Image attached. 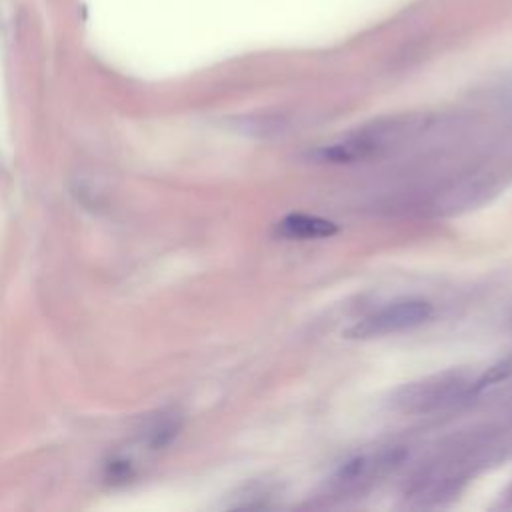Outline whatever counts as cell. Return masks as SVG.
I'll return each instance as SVG.
<instances>
[{"mask_svg":"<svg viewBox=\"0 0 512 512\" xmlns=\"http://www.w3.org/2000/svg\"><path fill=\"white\" fill-rule=\"evenodd\" d=\"M432 314H434V306L428 300H422V298L398 300L364 316L354 326H350L344 332V336L354 340H370V338H380L388 334H398V332L422 326L432 318Z\"/></svg>","mask_w":512,"mask_h":512,"instance_id":"cell-1","label":"cell"},{"mask_svg":"<svg viewBox=\"0 0 512 512\" xmlns=\"http://www.w3.org/2000/svg\"><path fill=\"white\" fill-rule=\"evenodd\" d=\"M470 386L466 374L462 372H442L428 376L418 382L404 384L392 396V408L408 414L430 412L438 406L452 402ZM472 388V386H470Z\"/></svg>","mask_w":512,"mask_h":512,"instance_id":"cell-2","label":"cell"},{"mask_svg":"<svg viewBox=\"0 0 512 512\" xmlns=\"http://www.w3.org/2000/svg\"><path fill=\"white\" fill-rule=\"evenodd\" d=\"M376 150H378L376 138L356 136V138H348L342 142L320 146V148L312 150L308 154V158L318 164H352V162L370 158L372 154H376Z\"/></svg>","mask_w":512,"mask_h":512,"instance_id":"cell-3","label":"cell"},{"mask_svg":"<svg viewBox=\"0 0 512 512\" xmlns=\"http://www.w3.org/2000/svg\"><path fill=\"white\" fill-rule=\"evenodd\" d=\"M338 232V224L310 214H288L276 224V234L286 240L330 238Z\"/></svg>","mask_w":512,"mask_h":512,"instance_id":"cell-4","label":"cell"}]
</instances>
